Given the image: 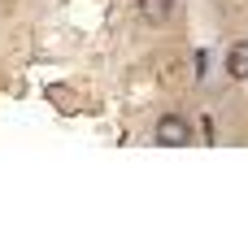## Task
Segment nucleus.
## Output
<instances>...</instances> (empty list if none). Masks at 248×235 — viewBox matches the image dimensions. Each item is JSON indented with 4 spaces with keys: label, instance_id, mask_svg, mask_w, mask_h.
<instances>
[{
    "label": "nucleus",
    "instance_id": "f257e3e1",
    "mask_svg": "<svg viewBox=\"0 0 248 235\" xmlns=\"http://www.w3.org/2000/svg\"><path fill=\"white\" fill-rule=\"evenodd\" d=\"M157 144H166V148H187V144H192V122L179 118V113H166V118L157 122Z\"/></svg>",
    "mask_w": 248,
    "mask_h": 235
},
{
    "label": "nucleus",
    "instance_id": "f03ea898",
    "mask_svg": "<svg viewBox=\"0 0 248 235\" xmlns=\"http://www.w3.org/2000/svg\"><path fill=\"white\" fill-rule=\"evenodd\" d=\"M135 4H140V17L148 26H166L170 13H174V0H135Z\"/></svg>",
    "mask_w": 248,
    "mask_h": 235
},
{
    "label": "nucleus",
    "instance_id": "7ed1b4c3",
    "mask_svg": "<svg viewBox=\"0 0 248 235\" xmlns=\"http://www.w3.org/2000/svg\"><path fill=\"white\" fill-rule=\"evenodd\" d=\"M227 74L235 83H248V39H240V44L227 48Z\"/></svg>",
    "mask_w": 248,
    "mask_h": 235
}]
</instances>
